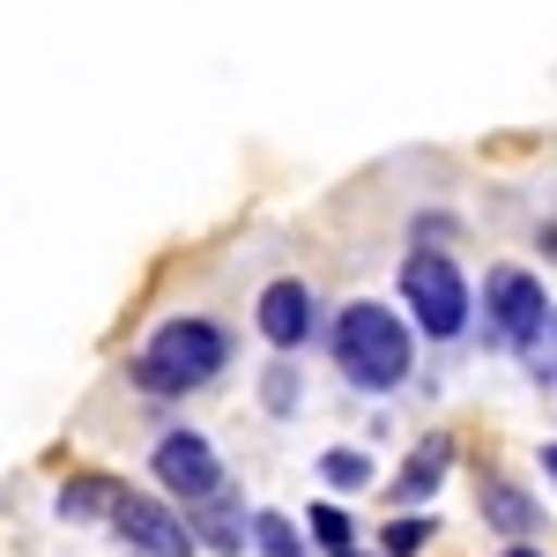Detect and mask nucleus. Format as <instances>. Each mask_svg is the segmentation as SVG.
Segmentation results:
<instances>
[{
    "mask_svg": "<svg viewBox=\"0 0 557 557\" xmlns=\"http://www.w3.org/2000/svg\"><path fill=\"white\" fill-rule=\"evenodd\" d=\"M327 349H335V372L357 394H401L409 372H417V335L380 298H349L335 312V327H327Z\"/></svg>",
    "mask_w": 557,
    "mask_h": 557,
    "instance_id": "1",
    "label": "nucleus"
},
{
    "mask_svg": "<svg viewBox=\"0 0 557 557\" xmlns=\"http://www.w3.org/2000/svg\"><path fill=\"white\" fill-rule=\"evenodd\" d=\"M223 364H231V335L215 320H201V312H178V320H164L149 343L134 349L127 372L141 394H201Z\"/></svg>",
    "mask_w": 557,
    "mask_h": 557,
    "instance_id": "2",
    "label": "nucleus"
},
{
    "mask_svg": "<svg viewBox=\"0 0 557 557\" xmlns=\"http://www.w3.org/2000/svg\"><path fill=\"white\" fill-rule=\"evenodd\" d=\"M401 305H409V320L424 327L431 343H461L469 335V312H475L454 253H438V246H417V253L401 260Z\"/></svg>",
    "mask_w": 557,
    "mask_h": 557,
    "instance_id": "3",
    "label": "nucleus"
},
{
    "mask_svg": "<svg viewBox=\"0 0 557 557\" xmlns=\"http://www.w3.org/2000/svg\"><path fill=\"white\" fill-rule=\"evenodd\" d=\"M550 312L557 305L543 298V283L528 275V268H491L483 275V343H506V349H520V343H535L543 327H550Z\"/></svg>",
    "mask_w": 557,
    "mask_h": 557,
    "instance_id": "4",
    "label": "nucleus"
},
{
    "mask_svg": "<svg viewBox=\"0 0 557 557\" xmlns=\"http://www.w3.org/2000/svg\"><path fill=\"white\" fill-rule=\"evenodd\" d=\"M149 469H157V483H164V491H178L186 506H209V498H223V491H231V483H223V461H215V446L201 438V431H186V424L157 438Z\"/></svg>",
    "mask_w": 557,
    "mask_h": 557,
    "instance_id": "5",
    "label": "nucleus"
},
{
    "mask_svg": "<svg viewBox=\"0 0 557 557\" xmlns=\"http://www.w3.org/2000/svg\"><path fill=\"white\" fill-rule=\"evenodd\" d=\"M112 535L127 543V557H194V528L186 513H172L164 498H149V491H127L120 498V513H112Z\"/></svg>",
    "mask_w": 557,
    "mask_h": 557,
    "instance_id": "6",
    "label": "nucleus"
},
{
    "mask_svg": "<svg viewBox=\"0 0 557 557\" xmlns=\"http://www.w3.org/2000/svg\"><path fill=\"white\" fill-rule=\"evenodd\" d=\"M253 327H260V343L275 349V357L305 349L312 335H320V298H312V283H305V275H275V283L253 298Z\"/></svg>",
    "mask_w": 557,
    "mask_h": 557,
    "instance_id": "7",
    "label": "nucleus"
},
{
    "mask_svg": "<svg viewBox=\"0 0 557 557\" xmlns=\"http://www.w3.org/2000/svg\"><path fill=\"white\" fill-rule=\"evenodd\" d=\"M446 469H454V438H446V431H431L424 446H417V454H409V461H401V475H394V483H386V498H394V506H409V513H417V506H431V491H438V483H446Z\"/></svg>",
    "mask_w": 557,
    "mask_h": 557,
    "instance_id": "8",
    "label": "nucleus"
},
{
    "mask_svg": "<svg viewBox=\"0 0 557 557\" xmlns=\"http://www.w3.org/2000/svg\"><path fill=\"white\" fill-rule=\"evenodd\" d=\"M475 506H483V520H491V528H498L506 543H528V535L543 528V506H535V498H528L520 483H506V475H491Z\"/></svg>",
    "mask_w": 557,
    "mask_h": 557,
    "instance_id": "9",
    "label": "nucleus"
},
{
    "mask_svg": "<svg viewBox=\"0 0 557 557\" xmlns=\"http://www.w3.org/2000/svg\"><path fill=\"white\" fill-rule=\"evenodd\" d=\"M186 528H194V543L215 557H246V520H238V498L223 491L209 506H186Z\"/></svg>",
    "mask_w": 557,
    "mask_h": 557,
    "instance_id": "10",
    "label": "nucleus"
},
{
    "mask_svg": "<svg viewBox=\"0 0 557 557\" xmlns=\"http://www.w3.org/2000/svg\"><path fill=\"white\" fill-rule=\"evenodd\" d=\"M120 498H127V483H112V475L89 469V475H67L52 506H60V520H75V528H83V520H112V513H120Z\"/></svg>",
    "mask_w": 557,
    "mask_h": 557,
    "instance_id": "11",
    "label": "nucleus"
},
{
    "mask_svg": "<svg viewBox=\"0 0 557 557\" xmlns=\"http://www.w3.org/2000/svg\"><path fill=\"white\" fill-rule=\"evenodd\" d=\"M253 550H260V557H305L298 520L275 513V506H260V513H253Z\"/></svg>",
    "mask_w": 557,
    "mask_h": 557,
    "instance_id": "12",
    "label": "nucleus"
},
{
    "mask_svg": "<svg viewBox=\"0 0 557 557\" xmlns=\"http://www.w3.org/2000/svg\"><path fill=\"white\" fill-rule=\"evenodd\" d=\"M320 483H327V491H372V454L327 446V454H320Z\"/></svg>",
    "mask_w": 557,
    "mask_h": 557,
    "instance_id": "13",
    "label": "nucleus"
},
{
    "mask_svg": "<svg viewBox=\"0 0 557 557\" xmlns=\"http://www.w3.org/2000/svg\"><path fill=\"white\" fill-rule=\"evenodd\" d=\"M260 409H268V417H298V364H290V357H275V364L260 372Z\"/></svg>",
    "mask_w": 557,
    "mask_h": 557,
    "instance_id": "14",
    "label": "nucleus"
},
{
    "mask_svg": "<svg viewBox=\"0 0 557 557\" xmlns=\"http://www.w3.org/2000/svg\"><path fill=\"white\" fill-rule=\"evenodd\" d=\"M431 535H438V520H431V513H401V520H386V528H380V550L386 557H417Z\"/></svg>",
    "mask_w": 557,
    "mask_h": 557,
    "instance_id": "15",
    "label": "nucleus"
},
{
    "mask_svg": "<svg viewBox=\"0 0 557 557\" xmlns=\"http://www.w3.org/2000/svg\"><path fill=\"white\" fill-rule=\"evenodd\" d=\"M305 535H312L327 557L357 550V528H349V513H335V506H312V513H305Z\"/></svg>",
    "mask_w": 557,
    "mask_h": 557,
    "instance_id": "16",
    "label": "nucleus"
},
{
    "mask_svg": "<svg viewBox=\"0 0 557 557\" xmlns=\"http://www.w3.org/2000/svg\"><path fill=\"white\" fill-rule=\"evenodd\" d=\"M543 469H550V475H557V438H550V446H543Z\"/></svg>",
    "mask_w": 557,
    "mask_h": 557,
    "instance_id": "17",
    "label": "nucleus"
},
{
    "mask_svg": "<svg viewBox=\"0 0 557 557\" xmlns=\"http://www.w3.org/2000/svg\"><path fill=\"white\" fill-rule=\"evenodd\" d=\"M506 557H543V550H528V543H513V550H506Z\"/></svg>",
    "mask_w": 557,
    "mask_h": 557,
    "instance_id": "18",
    "label": "nucleus"
},
{
    "mask_svg": "<svg viewBox=\"0 0 557 557\" xmlns=\"http://www.w3.org/2000/svg\"><path fill=\"white\" fill-rule=\"evenodd\" d=\"M343 557H364V550H343Z\"/></svg>",
    "mask_w": 557,
    "mask_h": 557,
    "instance_id": "19",
    "label": "nucleus"
},
{
    "mask_svg": "<svg viewBox=\"0 0 557 557\" xmlns=\"http://www.w3.org/2000/svg\"><path fill=\"white\" fill-rule=\"evenodd\" d=\"M550 327H557V312H550Z\"/></svg>",
    "mask_w": 557,
    "mask_h": 557,
    "instance_id": "20",
    "label": "nucleus"
}]
</instances>
